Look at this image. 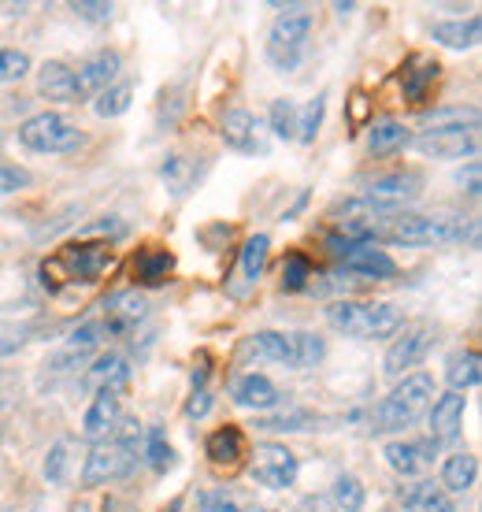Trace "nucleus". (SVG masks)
<instances>
[{"label": "nucleus", "mask_w": 482, "mask_h": 512, "mask_svg": "<svg viewBox=\"0 0 482 512\" xmlns=\"http://www.w3.org/2000/svg\"><path fill=\"white\" fill-rule=\"evenodd\" d=\"M127 360L119 357V353H104L101 360H93V368L86 372V379L82 383L93 390V394H101V390H119V386L127 383Z\"/></svg>", "instance_id": "obj_25"}, {"label": "nucleus", "mask_w": 482, "mask_h": 512, "mask_svg": "<svg viewBox=\"0 0 482 512\" xmlns=\"http://www.w3.org/2000/svg\"><path fill=\"white\" fill-rule=\"evenodd\" d=\"M353 8H356V4H345V0H338V4H334V12L342 15V19H345L349 12H353Z\"/></svg>", "instance_id": "obj_52"}, {"label": "nucleus", "mask_w": 482, "mask_h": 512, "mask_svg": "<svg viewBox=\"0 0 482 512\" xmlns=\"http://www.w3.org/2000/svg\"><path fill=\"white\" fill-rule=\"evenodd\" d=\"M71 12H75L78 19H86V23H108V19H112V4H101V0H75Z\"/></svg>", "instance_id": "obj_44"}, {"label": "nucleus", "mask_w": 482, "mask_h": 512, "mask_svg": "<svg viewBox=\"0 0 482 512\" xmlns=\"http://www.w3.org/2000/svg\"><path fill=\"white\" fill-rule=\"evenodd\" d=\"M145 457H149V464H153L156 472H167V468H171V461H175V453H171V442H167L164 427H149Z\"/></svg>", "instance_id": "obj_39"}, {"label": "nucleus", "mask_w": 482, "mask_h": 512, "mask_svg": "<svg viewBox=\"0 0 482 512\" xmlns=\"http://www.w3.org/2000/svg\"><path fill=\"white\" fill-rule=\"evenodd\" d=\"M293 512H338L334 505H330L327 494H308V498L297 501V509Z\"/></svg>", "instance_id": "obj_49"}, {"label": "nucleus", "mask_w": 482, "mask_h": 512, "mask_svg": "<svg viewBox=\"0 0 482 512\" xmlns=\"http://www.w3.org/2000/svg\"><path fill=\"white\" fill-rule=\"evenodd\" d=\"M468 193L471 197H479V164L468 167Z\"/></svg>", "instance_id": "obj_51"}, {"label": "nucleus", "mask_w": 482, "mask_h": 512, "mask_svg": "<svg viewBox=\"0 0 482 512\" xmlns=\"http://www.w3.org/2000/svg\"><path fill=\"white\" fill-rule=\"evenodd\" d=\"M267 123H271V134L282 141L297 138V104L290 97H282V101L271 104V112H267Z\"/></svg>", "instance_id": "obj_34"}, {"label": "nucleus", "mask_w": 482, "mask_h": 512, "mask_svg": "<svg viewBox=\"0 0 482 512\" xmlns=\"http://www.w3.org/2000/svg\"><path fill=\"white\" fill-rule=\"evenodd\" d=\"M127 427V435L93 442L86 468H82V483L86 487H108V483L134 472V464H138V423H127Z\"/></svg>", "instance_id": "obj_5"}, {"label": "nucleus", "mask_w": 482, "mask_h": 512, "mask_svg": "<svg viewBox=\"0 0 482 512\" xmlns=\"http://www.w3.org/2000/svg\"><path fill=\"white\" fill-rule=\"evenodd\" d=\"M475 479H479V461H475V453H453V457H445V464H442L445 494H464V490L475 487Z\"/></svg>", "instance_id": "obj_26"}, {"label": "nucleus", "mask_w": 482, "mask_h": 512, "mask_svg": "<svg viewBox=\"0 0 482 512\" xmlns=\"http://www.w3.org/2000/svg\"><path fill=\"white\" fill-rule=\"evenodd\" d=\"M130 97H134V86L130 82H119V86H108V90L97 97V116L104 119H115V116H123L130 108Z\"/></svg>", "instance_id": "obj_36"}, {"label": "nucleus", "mask_w": 482, "mask_h": 512, "mask_svg": "<svg viewBox=\"0 0 482 512\" xmlns=\"http://www.w3.org/2000/svg\"><path fill=\"white\" fill-rule=\"evenodd\" d=\"M323 112H327V97H316V101H308V108L297 116V138L305 141V145L316 141L319 127H323Z\"/></svg>", "instance_id": "obj_37"}, {"label": "nucleus", "mask_w": 482, "mask_h": 512, "mask_svg": "<svg viewBox=\"0 0 482 512\" xmlns=\"http://www.w3.org/2000/svg\"><path fill=\"white\" fill-rule=\"evenodd\" d=\"M267 249H271V238L267 234H253L245 249H241V264H238V279L245 286H253L260 275H264V264H267Z\"/></svg>", "instance_id": "obj_31"}, {"label": "nucleus", "mask_w": 482, "mask_h": 512, "mask_svg": "<svg viewBox=\"0 0 482 512\" xmlns=\"http://www.w3.org/2000/svg\"><path fill=\"white\" fill-rule=\"evenodd\" d=\"M123 420V401H119V390H101L93 394V405L82 416V435L89 442H104V438L115 435V427Z\"/></svg>", "instance_id": "obj_12"}, {"label": "nucleus", "mask_w": 482, "mask_h": 512, "mask_svg": "<svg viewBox=\"0 0 482 512\" xmlns=\"http://www.w3.org/2000/svg\"><path fill=\"white\" fill-rule=\"evenodd\" d=\"M308 34H312V15L301 4L282 8V15L271 23V34H267V60H271V67L297 71V64L305 60Z\"/></svg>", "instance_id": "obj_6"}, {"label": "nucleus", "mask_w": 482, "mask_h": 512, "mask_svg": "<svg viewBox=\"0 0 482 512\" xmlns=\"http://www.w3.org/2000/svg\"><path fill=\"white\" fill-rule=\"evenodd\" d=\"M64 468H67V446L64 442H56V446L49 449V457H45V479H49L52 487L64 483Z\"/></svg>", "instance_id": "obj_45"}, {"label": "nucleus", "mask_w": 482, "mask_h": 512, "mask_svg": "<svg viewBox=\"0 0 482 512\" xmlns=\"http://www.w3.org/2000/svg\"><path fill=\"white\" fill-rule=\"evenodd\" d=\"M245 357L260 360V364H286V368H297V342H293V334L260 331L245 342Z\"/></svg>", "instance_id": "obj_18"}, {"label": "nucleus", "mask_w": 482, "mask_h": 512, "mask_svg": "<svg viewBox=\"0 0 482 512\" xmlns=\"http://www.w3.org/2000/svg\"><path fill=\"white\" fill-rule=\"evenodd\" d=\"M19 141L30 153H75L82 145V130L60 112H38L19 127Z\"/></svg>", "instance_id": "obj_7"}, {"label": "nucleus", "mask_w": 482, "mask_h": 512, "mask_svg": "<svg viewBox=\"0 0 482 512\" xmlns=\"http://www.w3.org/2000/svg\"><path fill=\"white\" fill-rule=\"evenodd\" d=\"M104 334H108V327H104L101 320H89L71 334V342H67V346H71V353H89L93 346H101Z\"/></svg>", "instance_id": "obj_42"}, {"label": "nucleus", "mask_w": 482, "mask_h": 512, "mask_svg": "<svg viewBox=\"0 0 482 512\" xmlns=\"http://www.w3.org/2000/svg\"><path fill=\"white\" fill-rule=\"evenodd\" d=\"M204 453H208L212 468H219V472H223V468L234 472V468L241 464V457H245V435H241L238 427H219V431L208 435Z\"/></svg>", "instance_id": "obj_20"}, {"label": "nucleus", "mask_w": 482, "mask_h": 512, "mask_svg": "<svg viewBox=\"0 0 482 512\" xmlns=\"http://www.w3.org/2000/svg\"><path fill=\"white\" fill-rule=\"evenodd\" d=\"M468 227L449 216H390L379 219L371 242H394V245H449L464 242Z\"/></svg>", "instance_id": "obj_2"}, {"label": "nucleus", "mask_w": 482, "mask_h": 512, "mask_svg": "<svg viewBox=\"0 0 482 512\" xmlns=\"http://www.w3.org/2000/svg\"><path fill=\"white\" fill-rule=\"evenodd\" d=\"M419 186H423V179H419L416 171H397V175H386V179H375L368 190V201H375V205L390 208L394 212L401 201H412L419 193Z\"/></svg>", "instance_id": "obj_19"}, {"label": "nucleus", "mask_w": 482, "mask_h": 512, "mask_svg": "<svg viewBox=\"0 0 482 512\" xmlns=\"http://www.w3.org/2000/svg\"><path fill=\"white\" fill-rule=\"evenodd\" d=\"M371 119V97L364 90H356L349 97V127H364Z\"/></svg>", "instance_id": "obj_47"}, {"label": "nucleus", "mask_w": 482, "mask_h": 512, "mask_svg": "<svg viewBox=\"0 0 482 512\" xmlns=\"http://www.w3.org/2000/svg\"><path fill=\"white\" fill-rule=\"evenodd\" d=\"M434 405V379L427 372L405 375V383L394 386V394L382 397L375 409V431H405Z\"/></svg>", "instance_id": "obj_4"}, {"label": "nucleus", "mask_w": 482, "mask_h": 512, "mask_svg": "<svg viewBox=\"0 0 482 512\" xmlns=\"http://www.w3.org/2000/svg\"><path fill=\"white\" fill-rule=\"evenodd\" d=\"M256 512H271V509H256Z\"/></svg>", "instance_id": "obj_55"}, {"label": "nucleus", "mask_w": 482, "mask_h": 512, "mask_svg": "<svg viewBox=\"0 0 482 512\" xmlns=\"http://www.w3.org/2000/svg\"><path fill=\"white\" fill-rule=\"evenodd\" d=\"M219 134H223L227 149H234V153H245V156L267 153V141L260 138V123H256L249 112H241V108H234V112L223 116Z\"/></svg>", "instance_id": "obj_15"}, {"label": "nucleus", "mask_w": 482, "mask_h": 512, "mask_svg": "<svg viewBox=\"0 0 482 512\" xmlns=\"http://www.w3.org/2000/svg\"><path fill=\"white\" fill-rule=\"evenodd\" d=\"M38 93L45 101H56V104H75L78 101V90H75V71L60 60H49V64L38 71Z\"/></svg>", "instance_id": "obj_23"}, {"label": "nucleus", "mask_w": 482, "mask_h": 512, "mask_svg": "<svg viewBox=\"0 0 482 512\" xmlns=\"http://www.w3.org/2000/svg\"><path fill=\"white\" fill-rule=\"evenodd\" d=\"M234 401H238L241 409H256V412H267V409H279V386L271 383L267 375H241L238 386H234Z\"/></svg>", "instance_id": "obj_22"}, {"label": "nucleus", "mask_w": 482, "mask_h": 512, "mask_svg": "<svg viewBox=\"0 0 482 512\" xmlns=\"http://www.w3.org/2000/svg\"><path fill=\"white\" fill-rule=\"evenodd\" d=\"M431 346H434V331L427 327V323L408 327L394 346H390V353H386V360H382V372L390 375V379H401V375H408L419 360L431 353Z\"/></svg>", "instance_id": "obj_10"}, {"label": "nucleus", "mask_w": 482, "mask_h": 512, "mask_svg": "<svg viewBox=\"0 0 482 512\" xmlns=\"http://www.w3.org/2000/svg\"><path fill=\"white\" fill-rule=\"evenodd\" d=\"M401 505H405L408 512H457L453 501H449V494H445L438 483H431V479L412 483V487L401 490Z\"/></svg>", "instance_id": "obj_24"}, {"label": "nucleus", "mask_w": 482, "mask_h": 512, "mask_svg": "<svg viewBox=\"0 0 482 512\" xmlns=\"http://www.w3.org/2000/svg\"><path fill=\"white\" fill-rule=\"evenodd\" d=\"M108 264H112V249L104 242H71L41 264V282L52 290H60L67 282H93L97 275H104Z\"/></svg>", "instance_id": "obj_3"}, {"label": "nucleus", "mask_w": 482, "mask_h": 512, "mask_svg": "<svg viewBox=\"0 0 482 512\" xmlns=\"http://www.w3.org/2000/svg\"><path fill=\"white\" fill-rule=\"evenodd\" d=\"M26 338H30V327H26V323L0 320V357H8V353H15V349H23Z\"/></svg>", "instance_id": "obj_43"}, {"label": "nucleus", "mask_w": 482, "mask_h": 512, "mask_svg": "<svg viewBox=\"0 0 482 512\" xmlns=\"http://www.w3.org/2000/svg\"><path fill=\"white\" fill-rule=\"evenodd\" d=\"M308 279H312V264H308L301 253L286 256V264H282V290H290V294H297V290H305Z\"/></svg>", "instance_id": "obj_38"}, {"label": "nucleus", "mask_w": 482, "mask_h": 512, "mask_svg": "<svg viewBox=\"0 0 482 512\" xmlns=\"http://www.w3.org/2000/svg\"><path fill=\"white\" fill-rule=\"evenodd\" d=\"M119 75V56L115 52H97V56H89L86 64L75 71V90H78V101H86V97H101L108 86L115 82Z\"/></svg>", "instance_id": "obj_14"}, {"label": "nucleus", "mask_w": 482, "mask_h": 512, "mask_svg": "<svg viewBox=\"0 0 482 512\" xmlns=\"http://www.w3.org/2000/svg\"><path fill=\"white\" fill-rule=\"evenodd\" d=\"M0 442H4V427H0Z\"/></svg>", "instance_id": "obj_54"}, {"label": "nucleus", "mask_w": 482, "mask_h": 512, "mask_svg": "<svg viewBox=\"0 0 482 512\" xmlns=\"http://www.w3.org/2000/svg\"><path fill=\"white\" fill-rule=\"evenodd\" d=\"M249 475L267 490H286L297 479V457L282 442H256L253 461H249Z\"/></svg>", "instance_id": "obj_8"}, {"label": "nucleus", "mask_w": 482, "mask_h": 512, "mask_svg": "<svg viewBox=\"0 0 482 512\" xmlns=\"http://www.w3.org/2000/svg\"><path fill=\"white\" fill-rule=\"evenodd\" d=\"M434 453H438V446H434L431 438L427 442H390V446L382 449L386 464L397 475H416L419 468H427L434 461Z\"/></svg>", "instance_id": "obj_21"}, {"label": "nucleus", "mask_w": 482, "mask_h": 512, "mask_svg": "<svg viewBox=\"0 0 482 512\" xmlns=\"http://www.w3.org/2000/svg\"><path fill=\"white\" fill-rule=\"evenodd\" d=\"M438 60L434 56H427V52H416V56H408L405 67H401V97L412 104L427 101V93H431V86L438 82Z\"/></svg>", "instance_id": "obj_17"}, {"label": "nucleus", "mask_w": 482, "mask_h": 512, "mask_svg": "<svg viewBox=\"0 0 482 512\" xmlns=\"http://www.w3.org/2000/svg\"><path fill=\"white\" fill-rule=\"evenodd\" d=\"M330 505L338 512H360L364 509V487L356 475H338L334 490H330Z\"/></svg>", "instance_id": "obj_32"}, {"label": "nucleus", "mask_w": 482, "mask_h": 512, "mask_svg": "<svg viewBox=\"0 0 482 512\" xmlns=\"http://www.w3.org/2000/svg\"><path fill=\"white\" fill-rule=\"evenodd\" d=\"M327 323L334 331L360 338V342H375V338H390L401 331V308L386 305V301H334L327 308Z\"/></svg>", "instance_id": "obj_1"}, {"label": "nucleus", "mask_w": 482, "mask_h": 512, "mask_svg": "<svg viewBox=\"0 0 482 512\" xmlns=\"http://www.w3.org/2000/svg\"><path fill=\"white\" fill-rule=\"evenodd\" d=\"M167 512H182V501H175V505H171Z\"/></svg>", "instance_id": "obj_53"}, {"label": "nucleus", "mask_w": 482, "mask_h": 512, "mask_svg": "<svg viewBox=\"0 0 482 512\" xmlns=\"http://www.w3.org/2000/svg\"><path fill=\"white\" fill-rule=\"evenodd\" d=\"M160 175H164L171 193H186L193 186V179H197V167H193V160H186V156H171V160L160 167Z\"/></svg>", "instance_id": "obj_35"}, {"label": "nucleus", "mask_w": 482, "mask_h": 512, "mask_svg": "<svg viewBox=\"0 0 482 512\" xmlns=\"http://www.w3.org/2000/svg\"><path fill=\"white\" fill-rule=\"evenodd\" d=\"M201 505H204V512H241V505H234L227 494H204Z\"/></svg>", "instance_id": "obj_50"}, {"label": "nucleus", "mask_w": 482, "mask_h": 512, "mask_svg": "<svg viewBox=\"0 0 482 512\" xmlns=\"http://www.w3.org/2000/svg\"><path fill=\"white\" fill-rule=\"evenodd\" d=\"M431 34H434V41H442L449 49H475L482 34V19L471 15L468 23H464V19H460V23H434Z\"/></svg>", "instance_id": "obj_29"}, {"label": "nucleus", "mask_w": 482, "mask_h": 512, "mask_svg": "<svg viewBox=\"0 0 482 512\" xmlns=\"http://www.w3.org/2000/svg\"><path fill=\"white\" fill-rule=\"evenodd\" d=\"M316 423V416L305 409H286V412H275V416H260L256 427L260 431H308Z\"/></svg>", "instance_id": "obj_33"}, {"label": "nucleus", "mask_w": 482, "mask_h": 512, "mask_svg": "<svg viewBox=\"0 0 482 512\" xmlns=\"http://www.w3.org/2000/svg\"><path fill=\"white\" fill-rule=\"evenodd\" d=\"M171 271H175V256L167 253V249H160V245H149V249H141V253L134 256V275H138L145 286L167 282Z\"/></svg>", "instance_id": "obj_28"}, {"label": "nucleus", "mask_w": 482, "mask_h": 512, "mask_svg": "<svg viewBox=\"0 0 482 512\" xmlns=\"http://www.w3.org/2000/svg\"><path fill=\"white\" fill-rule=\"evenodd\" d=\"M464 409H468V397L464 394H442L434 401L431 409V442L434 446H449V442H457L460 427H464Z\"/></svg>", "instance_id": "obj_13"}, {"label": "nucleus", "mask_w": 482, "mask_h": 512, "mask_svg": "<svg viewBox=\"0 0 482 512\" xmlns=\"http://www.w3.org/2000/svg\"><path fill=\"white\" fill-rule=\"evenodd\" d=\"M30 75V56L19 49H0V82H19Z\"/></svg>", "instance_id": "obj_41"}, {"label": "nucleus", "mask_w": 482, "mask_h": 512, "mask_svg": "<svg viewBox=\"0 0 482 512\" xmlns=\"http://www.w3.org/2000/svg\"><path fill=\"white\" fill-rule=\"evenodd\" d=\"M145 316H149V301H145V294H138V290H123V294L108 297L101 323L108 327V334H127V331H134Z\"/></svg>", "instance_id": "obj_16"}, {"label": "nucleus", "mask_w": 482, "mask_h": 512, "mask_svg": "<svg viewBox=\"0 0 482 512\" xmlns=\"http://www.w3.org/2000/svg\"><path fill=\"white\" fill-rule=\"evenodd\" d=\"M445 379H449V386H453V394H464V390H471V386H479L482 357L475 353V349H460V353H453L449 364H445Z\"/></svg>", "instance_id": "obj_27"}, {"label": "nucleus", "mask_w": 482, "mask_h": 512, "mask_svg": "<svg viewBox=\"0 0 482 512\" xmlns=\"http://www.w3.org/2000/svg\"><path fill=\"white\" fill-rule=\"evenodd\" d=\"M30 186V175L15 164H0V193H19Z\"/></svg>", "instance_id": "obj_46"}, {"label": "nucleus", "mask_w": 482, "mask_h": 512, "mask_svg": "<svg viewBox=\"0 0 482 512\" xmlns=\"http://www.w3.org/2000/svg\"><path fill=\"white\" fill-rule=\"evenodd\" d=\"M208 409H212V394H208V390H193L190 394V401H186V416H190V420H201V416H208Z\"/></svg>", "instance_id": "obj_48"}, {"label": "nucleus", "mask_w": 482, "mask_h": 512, "mask_svg": "<svg viewBox=\"0 0 482 512\" xmlns=\"http://www.w3.org/2000/svg\"><path fill=\"white\" fill-rule=\"evenodd\" d=\"M475 123H438L427 134H419V153L434 156V160H460V156H471L479 149V134H475Z\"/></svg>", "instance_id": "obj_9"}, {"label": "nucleus", "mask_w": 482, "mask_h": 512, "mask_svg": "<svg viewBox=\"0 0 482 512\" xmlns=\"http://www.w3.org/2000/svg\"><path fill=\"white\" fill-rule=\"evenodd\" d=\"M408 141H412V138H408L405 123H397V119H379V123L371 127L368 149L375 156H386V153H397V149H405Z\"/></svg>", "instance_id": "obj_30"}, {"label": "nucleus", "mask_w": 482, "mask_h": 512, "mask_svg": "<svg viewBox=\"0 0 482 512\" xmlns=\"http://www.w3.org/2000/svg\"><path fill=\"white\" fill-rule=\"evenodd\" d=\"M397 264L394 256H386L375 245H356L342 256V271H334V279H349V282H382L394 279Z\"/></svg>", "instance_id": "obj_11"}, {"label": "nucleus", "mask_w": 482, "mask_h": 512, "mask_svg": "<svg viewBox=\"0 0 482 512\" xmlns=\"http://www.w3.org/2000/svg\"><path fill=\"white\" fill-rule=\"evenodd\" d=\"M293 342H297V372H301V368H316L319 360H323V353H327V346H323L319 334L297 331L293 334Z\"/></svg>", "instance_id": "obj_40"}]
</instances>
